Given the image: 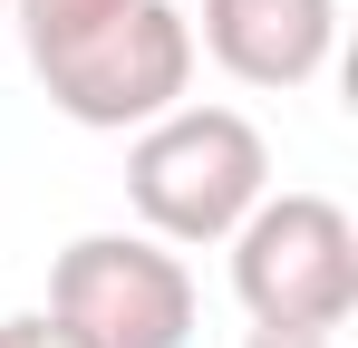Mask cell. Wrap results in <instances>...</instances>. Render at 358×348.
I'll return each instance as SVG.
<instances>
[{"instance_id": "cell-1", "label": "cell", "mask_w": 358, "mask_h": 348, "mask_svg": "<svg viewBox=\"0 0 358 348\" xmlns=\"http://www.w3.org/2000/svg\"><path fill=\"white\" fill-rule=\"evenodd\" d=\"M271 194V145L242 107H165L126 145V203L155 242H233V223Z\"/></svg>"}, {"instance_id": "cell-2", "label": "cell", "mask_w": 358, "mask_h": 348, "mask_svg": "<svg viewBox=\"0 0 358 348\" xmlns=\"http://www.w3.org/2000/svg\"><path fill=\"white\" fill-rule=\"evenodd\" d=\"M233 300L252 329H339L358 310V223L329 194H262L233 223Z\"/></svg>"}, {"instance_id": "cell-3", "label": "cell", "mask_w": 358, "mask_h": 348, "mask_svg": "<svg viewBox=\"0 0 358 348\" xmlns=\"http://www.w3.org/2000/svg\"><path fill=\"white\" fill-rule=\"evenodd\" d=\"M29 68H39V87H49V107L68 126L136 136L165 107H184V87H194V20L175 0H126L117 20H97L87 39L29 58Z\"/></svg>"}, {"instance_id": "cell-4", "label": "cell", "mask_w": 358, "mask_h": 348, "mask_svg": "<svg viewBox=\"0 0 358 348\" xmlns=\"http://www.w3.org/2000/svg\"><path fill=\"white\" fill-rule=\"evenodd\" d=\"M49 319L87 348H194V271L155 232H78L49 261Z\"/></svg>"}, {"instance_id": "cell-5", "label": "cell", "mask_w": 358, "mask_h": 348, "mask_svg": "<svg viewBox=\"0 0 358 348\" xmlns=\"http://www.w3.org/2000/svg\"><path fill=\"white\" fill-rule=\"evenodd\" d=\"M339 49V0H203L194 58H213L233 87H310Z\"/></svg>"}, {"instance_id": "cell-6", "label": "cell", "mask_w": 358, "mask_h": 348, "mask_svg": "<svg viewBox=\"0 0 358 348\" xmlns=\"http://www.w3.org/2000/svg\"><path fill=\"white\" fill-rule=\"evenodd\" d=\"M126 0H10V20H20V49L29 58H49V49H68V39H87L97 20H117Z\"/></svg>"}, {"instance_id": "cell-7", "label": "cell", "mask_w": 358, "mask_h": 348, "mask_svg": "<svg viewBox=\"0 0 358 348\" xmlns=\"http://www.w3.org/2000/svg\"><path fill=\"white\" fill-rule=\"evenodd\" d=\"M0 348H87L78 329H59L49 310H20V319H0Z\"/></svg>"}, {"instance_id": "cell-8", "label": "cell", "mask_w": 358, "mask_h": 348, "mask_svg": "<svg viewBox=\"0 0 358 348\" xmlns=\"http://www.w3.org/2000/svg\"><path fill=\"white\" fill-rule=\"evenodd\" d=\"M242 348H329V339H320V329H252Z\"/></svg>"}, {"instance_id": "cell-9", "label": "cell", "mask_w": 358, "mask_h": 348, "mask_svg": "<svg viewBox=\"0 0 358 348\" xmlns=\"http://www.w3.org/2000/svg\"><path fill=\"white\" fill-rule=\"evenodd\" d=\"M0 20H10V0H0Z\"/></svg>"}]
</instances>
